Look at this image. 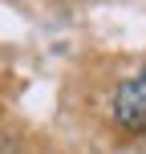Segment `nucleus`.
<instances>
[{
    "label": "nucleus",
    "mask_w": 146,
    "mask_h": 154,
    "mask_svg": "<svg viewBox=\"0 0 146 154\" xmlns=\"http://www.w3.org/2000/svg\"><path fill=\"white\" fill-rule=\"evenodd\" d=\"M114 122L130 134H146V69L126 77L114 93Z\"/></svg>",
    "instance_id": "obj_1"
}]
</instances>
